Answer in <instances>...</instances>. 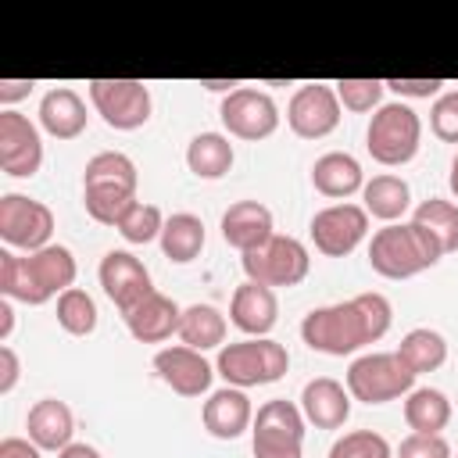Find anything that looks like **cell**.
Masks as SVG:
<instances>
[{"instance_id":"1","label":"cell","mask_w":458,"mask_h":458,"mask_svg":"<svg viewBox=\"0 0 458 458\" xmlns=\"http://www.w3.org/2000/svg\"><path fill=\"white\" fill-rule=\"evenodd\" d=\"M390 322H394L390 301L383 293L369 290V293H358L340 304L311 308L301 322V340L318 354L344 358V354L361 351L365 344L383 340Z\"/></svg>"},{"instance_id":"2","label":"cell","mask_w":458,"mask_h":458,"mask_svg":"<svg viewBox=\"0 0 458 458\" xmlns=\"http://www.w3.org/2000/svg\"><path fill=\"white\" fill-rule=\"evenodd\" d=\"M136 165L122 150H100L86 161L82 172V204L86 215L100 225H118L122 215L136 204Z\"/></svg>"},{"instance_id":"3","label":"cell","mask_w":458,"mask_h":458,"mask_svg":"<svg viewBox=\"0 0 458 458\" xmlns=\"http://www.w3.org/2000/svg\"><path fill=\"white\" fill-rule=\"evenodd\" d=\"M444 258L440 243L415 222H394L372 233L369 265L383 279H411Z\"/></svg>"},{"instance_id":"4","label":"cell","mask_w":458,"mask_h":458,"mask_svg":"<svg viewBox=\"0 0 458 458\" xmlns=\"http://www.w3.org/2000/svg\"><path fill=\"white\" fill-rule=\"evenodd\" d=\"M286 369H290V354L272 336H247L236 344H222L215 358V372L225 379V386H240V390L268 386L283 379Z\"/></svg>"},{"instance_id":"5","label":"cell","mask_w":458,"mask_h":458,"mask_svg":"<svg viewBox=\"0 0 458 458\" xmlns=\"http://www.w3.org/2000/svg\"><path fill=\"white\" fill-rule=\"evenodd\" d=\"M419 143H422V118L404 100H390L372 111L365 129V147L372 161L386 168H401L419 154Z\"/></svg>"},{"instance_id":"6","label":"cell","mask_w":458,"mask_h":458,"mask_svg":"<svg viewBox=\"0 0 458 458\" xmlns=\"http://www.w3.org/2000/svg\"><path fill=\"white\" fill-rule=\"evenodd\" d=\"M415 390V372L397 358V351H372L347 365V394L361 404H386Z\"/></svg>"},{"instance_id":"7","label":"cell","mask_w":458,"mask_h":458,"mask_svg":"<svg viewBox=\"0 0 458 458\" xmlns=\"http://www.w3.org/2000/svg\"><path fill=\"white\" fill-rule=\"evenodd\" d=\"M243 265V276L258 286H268V290H279V286H297L308 279V268H311V254L301 240L293 236H279L272 233L261 247L247 250L240 258Z\"/></svg>"},{"instance_id":"8","label":"cell","mask_w":458,"mask_h":458,"mask_svg":"<svg viewBox=\"0 0 458 458\" xmlns=\"http://www.w3.org/2000/svg\"><path fill=\"white\" fill-rule=\"evenodd\" d=\"M304 415L301 404L286 397H272L254 411L250 447L254 458H301L304 454Z\"/></svg>"},{"instance_id":"9","label":"cell","mask_w":458,"mask_h":458,"mask_svg":"<svg viewBox=\"0 0 458 458\" xmlns=\"http://www.w3.org/2000/svg\"><path fill=\"white\" fill-rule=\"evenodd\" d=\"M89 104L104 118L107 129L132 132L150 122L154 97L150 86L140 79H93L89 82Z\"/></svg>"},{"instance_id":"10","label":"cell","mask_w":458,"mask_h":458,"mask_svg":"<svg viewBox=\"0 0 458 458\" xmlns=\"http://www.w3.org/2000/svg\"><path fill=\"white\" fill-rule=\"evenodd\" d=\"M54 236V211L25 193H4L0 197V240L11 250H43Z\"/></svg>"},{"instance_id":"11","label":"cell","mask_w":458,"mask_h":458,"mask_svg":"<svg viewBox=\"0 0 458 458\" xmlns=\"http://www.w3.org/2000/svg\"><path fill=\"white\" fill-rule=\"evenodd\" d=\"M218 118H222V125H225L229 136L247 140V143L268 140L279 129V107H276V100L265 89H254V86H240L229 97H222Z\"/></svg>"},{"instance_id":"12","label":"cell","mask_w":458,"mask_h":458,"mask_svg":"<svg viewBox=\"0 0 458 458\" xmlns=\"http://www.w3.org/2000/svg\"><path fill=\"white\" fill-rule=\"evenodd\" d=\"M311 243L318 254L326 258H347L365 236H369V211L361 204H351V200H340V204H329L322 211L311 215Z\"/></svg>"},{"instance_id":"13","label":"cell","mask_w":458,"mask_h":458,"mask_svg":"<svg viewBox=\"0 0 458 458\" xmlns=\"http://www.w3.org/2000/svg\"><path fill=\"white\" fill-rule=\"evenodd\" d=\"M340 114H344V107H340L333 86H326V82H304L290 97L286 125L301 140H326L340 125Z\"/></svg>"},{"instance_id":"14","label":"cell","mask_w":458,"mask_h":458,"mask_svg":"<svg viewBox=\"0 0 458 458\" xmlns=\"http://www.w3.org/2000/svg\"><path fill=\"white\" fill-rule=\"evenodd\" d=\"M43 165L39 125L18 111H0V172L11 179H32Z\"/></svg>"},{"instance_id":"15","label":"cell","mask_w":458,"mask_h":458,"mask_svg":"<svg viewBox=\"0 0 458 458\" xmlns=\"http://www.w3.org/2000/svg\"><path fill=\"white\" fill-rule=\"evenodd\" d=\"M154 372L179 397H200L211 390V379H215V365L204 358V351H193L186 344L161 347L154 354Z\"/></svg>"},{"instance_id":"16","label":"cell","mask_w":458,"mask_h":458,"mask_svg":"<svg viewBox=\"0 0 458 458\" xmlns=\"http://www.w3.org/2000/svg\"><path fill=\"white\" fill-rule=\"evenodd\" d=\"M100 286L107 293V301L125 315L129 308H136L147 293H154V283H150V272L147 265L132 254V250H107L100 258Z\"/></svg>"},{"instance_id":"17","label":"cell","mask_w":458,"mask_h":458,"mask_svg":"<svg viewBox=\"0 0 458 458\" xmlns=\"http://www.w3.org/2000/svg\"><path fill=\"white\" fill-rule=\"evenodd\" d=\"M351 401L354 397L347 394V386L340 379L315 376V379L304 383L297 404H301V415H304L308 426H315V429H340L351 419Z\"/></svg>"},{"instance_id":"18","label":"cell","mask_w":458,"mask_h":458,"mask_svg":"<svg viewBox=\"0 0 458 458\" xmlns=\"http://www.w3.org/2000/svg\"><path fill=\"white\" fill-rule=\"evenodd\" d=\"M122 318H125V329H129V336H132L136 344H165L172 333H179L182 308H179L168 293L154 290V293H147L136 308H129Z\"/></svg>"},{"instance_id":"19","label":"cell","mask_w":458,"mask_h":458,"mask_svg":"<svg viewBox=\"0 0 458 458\" xmlns=\"http://www.w3.org/2000/svg\"><path fill=\"white\" fill-rule=\"evenodd\" d=\"M200 422L215 440H236L250 429L254 422V408L247 390L240 386H222L215 394H208L204 408H200Z\"/></svg>"},{"instance_id":"20","label":"cell","mask_w":458,"mask_h":458,"mask_svg":"<svg viewBox=\"0 0 458 458\" xmlns=\"http://www.w3.org/2000/svg\"><path fill=\"white\" fill-rule=\"evenodd\" d=\"M229 322L247 333V336H268L279 322V301H276V290L268 286H258V283H240L233 290V301H229Z\"/></svg>"},{"instance_id":"21","label":"cell","mask_w":458,"mask_h":458,"mask_svg":"<svg viewBox=\"0 0 458 458\" xmlns=\"http://www.w3.org/2000/svg\"><path fill=\"white\" fill-rule=\"evenodd\" d=\"M25 265H29V276H32V286H36L39 304H47L50 297H61L64 290H72L75 286V276H79L75 254L64 243H50L43 250L25 254Z\"/></svg>"},{"instance_id":"22","label":"cell","mask_w":458,"mask_h":458,"mask_svg":"<svg viewBox=\"0 0 458 458\" xmlns=\"http://www.w3.org/2000/svg\"><path fill=\"white\" fill-rule=\"evenodd\" d=\"M272 233H276V218L261 200H236L222 215V240L240 254L261 247Z\"/></svg>"},{"instance_id":"23","label":"cell","mask_w":458,"mask_h":458,"mask_svg":"<svg viewBox=\"0 0 458 458\" xmlns=\"http://www.w3.org/2000/svg\"><path fill=\"white\" fill-rule=\"evenodd\" d=\"M89 125V111L86 100L72 89V86H54L50 93H43L39 100V129L54 140H75L82 136Z\"/></svg>"},{"instance_id":"24","label":"cell","mask_w":458,"mask_h":458,"mask_svg":"<svg viewBox=\"0 0 458 458\" xmlns=\"http://www.w3.org/2000/svg\"><path fill=\"white\" fill-rule=\"evenodd\" d=\"M25 429L39 451H64L72 444V433H75V415L64 401L39 397L25 415Z\"/></svg>"},{"instance_id":"25","label":"cell","mask_w":458,"mask_h":458,"mask_svg":"<svg viewBox=\"0 0 458 458\" xmlns=\"http://www.w3.org/2000/svg\"><path fill=\"white\" fill-rule=\"evenodd\" d=\"M311 186L329 197V200H347L354 193H361L365 186V172H361V161L347 150H329L322 157H315L311 165Z\"/></svg>"},{"instance_id":"26","label":"cell","mask_w":458,"mask_h":458,"mask_svg":"<svg viewBox=\"0 0 458 458\" xmlns=\"http://www.w3.org/2000/svg\"><path fill=\"white\" fill-rule=\"evenodd\" d=\"M361 208L369 211V218H379V222L394 225V222H401V218L408 215V208H411V190H408V182H404L401 175H394V172L372 175V179H365V186H361Z\"/></svg>"},{"instance_id":"27","label":"cell","mask_w":458,"mask_h":458,"mask_svg":"<svg viewBox=\"0 0 458 458\" xmlns=\"http://www.w3.org/2000/svg\"><path fill=\"white\" fill-rule=\"evenodd\" d=\"M233 161H236V150H233V143H229L225 132H197L186 143V168L197 179L215 182V179L229 175Z\"/></svg>"},{"instance_id":"28","label":"cell","mask_w":458,"mask_h":458,"mask_svg":"<svg viewBox=\"0 0 458 458\" xmlns=\"http://www.w3.org/2000/svg\"><path fill=\"white\" fill-rule=\"evenodd\" d=\"M204 240H208L204 222L197 215H190V211H175V215L165 218V229H161V240L157 243H161V254L172 265H190V261L200 258Z\"/></svg>"},{"instance_id":"29","label":"cell","mask_w":458,"mask_h":458,"mask_svg":"<svg viewBox=\"0 0 458 458\" xmlns=\"http://www.w3.org/2000/svg\"><path fill=\"white\" fill-rule=\"evenodd\" d=\"M404 422L411 433H444L451 422V401L437 386H415L404 397Z\"/></svg>"},{"instance_id":"30","label":"cell","mask_w":458,"mask_h":458,"mask_svg":"<svg viewBox=\"0 0 458 458\" xmlns=\"http://www.w3.org/2000/svg\"><path fill=\"white\" fill-rule=\"evenodd\" d=\"M175 336L186 347H193V351L222 347V340H225V315L215 304H190V308H182Z\"/></svg>"},{"instance_id":"31","label":"cell","mask_w":458,"mask_h":458,"mask_svg":"<svg viewBox=\"0 0 458 458\" xmlns=\"http://www.w3.org/2000/svg\"><path fill=\"white\" fill-rule=\"evenodd\" d=\"M397 358H401L415 376L437 372V369L447 361V340H444L437 329H429V326L408 329V333L401 336V344H397Z\"/></svg>"},{"instance_id":"32","label":"cell","mask_w":458,"mask_h":458,"mask_svg":"<svg viewBox=\"0 0 458 458\" xmlns=\"http://www.w3.org/2000/svg\"><path fill=\"white\" fill-rule=\"evenodd\" d=\"M411 222L422 225L444 254H454L458 250V204L454 200H444V197H429L422 200L415 211H411Z\"/></svg>"},{"instance_id":"33","label":"cell","mask_w":458,"mask_h":458,"mask_svg":"<svg viewBox=\"0 0 458 458\" xmlns=\"http://www.w3.org/2000/svg\"><path fill=\"white\" fill-rule=\"evenodd\" d=\"M57 326L68 336H89L97 329V301L79 286L64 290L57 297Z\"/></svg>"},{"instance_id":"34","label":"cell","mask_w":458,"mask_h":458,"mask_svg":"<svg viewBox=\"0 0 458 458\" xmlns=\"http://www.w3.org/2000/svg\"><path fill=\"white\" fill-rule=\"evenodd\" d=\"M118 233H122V240L125 243H150V240H161V229H165V215H161V208L157 204H147V200H136L125 215H122V222L114 225Z\"/></svg>"},{"instance_id":"35","label":"cell","mask_w":458,"mask_h":458,"mask_svg":"<svg viewBox=\"0 0 458 458\" xmlns=\"http://www.w3.org/2000/svg\"><path fill=\"white\" fill-rule=\"evenodd\" d=\"M333 89H336V100H340L344 111L369 114L383 104L386 79H340V82H333Z\"/></svg>"},{"instance_id":"36","label":"cell","mask_w":458,"mask_h":458,"mask_svg":"<svg viewBox=\"0 0 458 458\" xmlns=\"http://www.w3.org/2000/svg\"><path fill=\"white\" fill-rule=\"evenodd\" d=\"M329 458H394V447L376 429H351L333 440Z\"/></svg>"},{"instance_id":"37","label":"cell","mask_w":458,"mask_h":458,"mask_svg":"<svg viewBox=\"0 0 458 458\" xmlns=\"http://www.w3.org/2000/svg\"><path fill=\"white\" fill-rule=\"evenodd\" d=\"M429 129L444 143H458V89H447L429 107Z\"/></svg>"},{"instance_id":"38","label":"cell","mask_w":458,"mask_h":458,"mask_svg":"<svg viewBox=\"0 0 458 458\" xmlns=\"http://www.w3.org/2000/svg\"><path fill=\"white\" fill-rule=\"evenodd\" d=\"M394 458H454V451L440 433H408L397 444Z\"/></svg>"},{"instance_id":"39","label":"cell","mask_w":458,"mask_h":458,"mask_svg":"<svg viewBox=\"0 0 458 458\" xmlns=\"http://www.w3.org/2000/svg\"><path fill=\"white\" fill-rule=\"evenodd\" d=\"M386 89H394L401 100H429L444 93V79H386Z\"/></svg>"},{"instance_id":"40","label":"cell","mask_w":458,"mask_h":458,"mask_svg":"<svg viewBox=\"0 0 458 458\" xmlns=\"http://www.w3.org/2000/svg\"><path fill=\"white\" fill-rule=\"evenodd\" d=\"M18 376H21V361H18L14 347L0 344V394H11L18 386Z\"/></svg>"},{"instance_id":"41","label":"cell","mask_w":458,"mask_h":458,"mask_svg":"<svg viewBox=\"0 0 458 458\" xmlns=\"http://www.w3.org/2000/svg\"><path fill=\"white\" fill-rule=\"evenodd\" d=\"M0 458H43V451L29 437H4L0 440Z\"/></svg>"},{"instance_id":"42","label":"cell","mask_w":458,"mask_h":458,"mask_svg":"<svg viewBox=\"0 0 458 458\" xmlns=\"http://www.w3.org/2000/svg\"><path fill=\"white\" fill-rule=\"evenodd\" d=\"M32 79H0V104H4V111L14 104V100H21V97H29L32 93Z\"/></svg>"},{"instance_id":"43","label":"cell","mask_w":458,"mask_h":458,"mask_svg":"<svg viewBox=\"0 0 458 458\" xmlns=\"http://www.w3.org/2000/svg\"><path fill=\"white\" fill-rule=\"evenodd\" d=\"M11 333H14V311H11V301L4 297L0 301V344H7Z\"/></svg>"},{"instance_id":"44","label":"cell","mask_w":458,"mask_h":458,"mask_svg":"<svg viewBox=\"0 0 458 458\" xmlns=\"http://www.w3.org/2000/svg\"><path fill=\"white\" fill-rule=\"evenodd\" d=\"M57 458H100V451L93 447V444H68L64 451H57Z\"/></svg>"},{"instance_id":"45","label":"cell","mask_w":458,"mask_h":458,"mask_svg":"<svg viewBox=\"0 0 458 458\" xmlns=\"http://www.w3.org/2000/svg\"><path fill=\"white\" fill-rule=\"evenodd\" d=\"M200 86H204V89H211V93H225V97H229L233 89H240V82H236V79H200Z\"/></svg>"},{"instance_id":"46","label":"cell","mask_w":458,"mask_h":458,"mask_svg":"<svg viewBox=\"0 0 458 458\" xmlns=\"http://www.w3.org/2000/svg\"><path fill=\"white\" fill-rule=\"evenodd\" d=\"M447 186H451V193H454V200H458V154L451 157V172H447Z\"/></svg>"},{"instance_id":"47","label":"cell","mask_w":458,"mask_h":458,"mask_svg":"<svg viewBox=\"0 0 458 458\" xmlns=\"http://www.w3.org/2000/svg\"><path fill=\"white\" fill-rule=\"evenodd\" d=\"M454 86H458V82H454Z\"/></svg>"}]
</instances>
